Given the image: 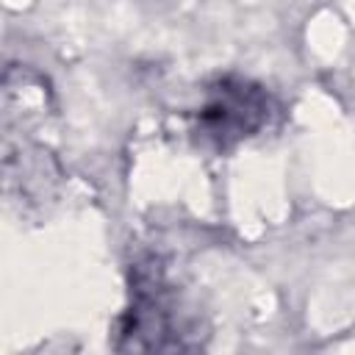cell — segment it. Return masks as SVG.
<instances>
[{
    "mask_svg": "<svg viewBox=\"0 0 355 355\" xmlns=\"http://www.w3.org/2000/svg\"><path fill=\"white\" fill-rule=\"evenodd\" d=\"M263 122V94L247 83H219L216 94L202 108V125L222 144L227 139L250 136Z\"/></svg>",
    "mask_w": 355,
    "mask_h": 355,
    "instance_id": "1",
    "label": "cell"
}]
</instances>
